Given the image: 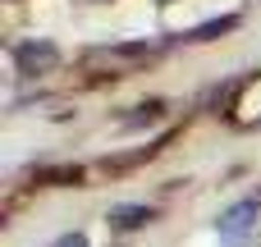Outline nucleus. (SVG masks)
Returning a JSON list of instances; mask_svg holds the SVG:
<instances>
[{"mask_svg":"<svg viewBox=\"0 0 261 247\" xmlns=\"http://www.w3.org/2000/svg\"><path fill=\"white\" fill-rule=\"evenodd\" d=\"M252 229H257V202H252V197L234 202V206L220 211V220H216V234H220L225 247H248Z\"/></svg>","mask_w":261,"mask_h":247,"instance_id":"obj_1","label":"nucleus"},{"mask_svg":"<svg viewBox=\"0 0 261 247\" xmlns=\"http://www.w3.org/2000/svg\"><path fill=\"white\" fill-rule=\"evenodd\" d=\"M60 55H55V46L50 41H23V46H14V64H18V73H41V69H50Z\"/></svg>","mask_w":261,"mask_h":247,"instance_id":"obj_2","label":"nucleus"},{"mask_svg":"<svg viewBox=\"0 0 261 247\" xmlns=\"http://www.w3.org/2000/svg\"><path fill=\"white\" fill-rule=\"evenodd\" d=\"M151 220H156V211H151V206H138V202H119V206H110V215H106V225L119 229V234L142 229V225H151Z\"/></svg>","mask_w":261,"mask_h":247,"instance_id":"obj_3","label":"nucleus"},{"mask_svg":"<svg viewBox=\"0 0 261 247\" xmlns=\"http://www.w3.org/2000/svg\"><path fill=\"white\" fill-rule=\"evenodd\" d=\"M234 23H239L234 14H225V18H211V23H202V28H193V32H188V41H211V37H220V32H229Z\"/></svg>","mask_w":261,"mask_h":247,"instance_id":"obj_4","label":"nucleus"},{"mask_svg":"<svg viewBox=\"0 0 261 247\" xmlns=\"http://www.w3.org/2000/svg\"><path fill=\"white\" fill-rule=\"evenodd\" d=\"M55 247H87V238H83V234H64Z\"/></svg>","mask_w":261,"mask_h":247,"instance_id":"obj_5","label":"nucleus"}]
</instances>
